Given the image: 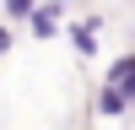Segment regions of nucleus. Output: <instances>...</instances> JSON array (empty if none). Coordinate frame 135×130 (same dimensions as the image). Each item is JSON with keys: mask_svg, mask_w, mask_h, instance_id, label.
<instances>
[{"mask_svg": "<svg viewBox=\"0 0 135 130\" xmlns=\"http://www.w3.org/2000/svg\"><path fill=\"white\" fill-rule=\"evenodd\" d=\"M32 6H38V0H0V16H6V22H16V27H22V22L32 16Z\"/></svg>", "mask_w": 135, "mask_h": 130, "instance_id": "39448f33", "label": "nucleus"}, {"mask_svg": "<svg viewBox=\"0 0 135 130\" xmlns=\"http://www.w3.org/2000/svg\"><path fill=\"white\" fill-rule=\"evenodd\" d=\"M92 108H97V119H130V114H135V103H130L124 92H119L114 81H103V87H97Z\"/></svg>", "mask_w": 135, "mask_h": 130, "instance_id": "7ed1b4c3", "label": "nucleus"}, {"mask_svg": "<svg viewBox=\"0 0 135 130\" xmlns=\"http://www.w3.org/2000/svg\"><path fill=\"white\" fill-rule=\"evenodd\" d=\"M65 22H70V0H38V6H32V16L22 22V27H27V38L54 43V38L65 32Z\"/></svg>", "mask_w": 135, "mask_h": 130, "instance_id": "f257e3e1", "label": "nucleus"}, {"mask_svg": "<svg viewBox=\"0 0 135 130\" xmlns=\"http://www.w3.org/2000/svg\"><path fill=\"white\" fill-rule=\"evenodd\" d=\"M103 81H114L119 92L135 103V49H130V54H114V60L103 65Z\"/></svg>", "mask_w": 135, "mask_h": 130, "instance_id": "20e7f679", "label": "nucleus"}, {"mask_svg": "<svg viewBox=\"0 0 135 130\" xmlns=\"http://www.w3.org/2000/svg\"><path fill=\"white\" fill-rule=\"evenodd\" d=\"M60 38H70V49L81 54V60H97V54H103V16H76V22H65Z\"/></svg>", "mask_w": 135, "mask_h": 130, "instance_id": "f03ea898", "label": "nucleus"}, {"mask_svg": "<svg viewBox=\"0 0 135 130\" xmlns=\"http://www.w3.org/2000/svg\"><path fill=\"white\" fill-rule=\"evenodd\" d=\"M16 54V22H0V60Z\"/></svg>", "mask_w": 135, "mask_h": 130, "instance_id": "423d86ee", "label": "nucleus"}]
</instances>
